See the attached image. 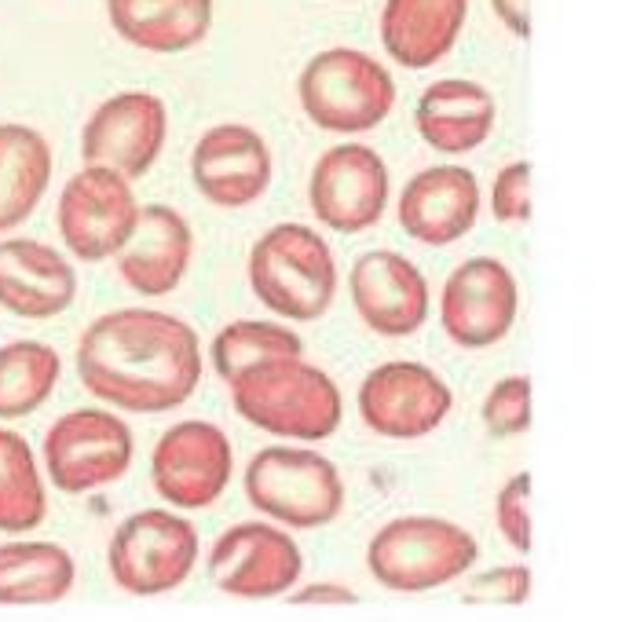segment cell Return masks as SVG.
Here are the masks:
<instances>
[{"instance_id": "6da1fadb", "label": "cell", "mask_w": 622, "mask_h": 622, "mask_svg": "<svg viewBox=\"0 0 622 622\" xmlns=\"http://www.w3.org/2000/svg\"><path fill=\"white\" fill-rule=\"evenodd\" d=\"M77 377L110 407L165 414L183 407L202 381L198 333L169 311H107L81 333Z\"/></svg>"}, {"instance_id": "7a4b0ae2", "label": "cell", "mask_w": 622, "mask_h": 622, "mask_svg": "<svg viewBox=\"0 0 622 622\" xmlns=\"http://www.w3.org/2000/svg\"><path fill=\"white\" fill-rule=\"evenodd\" d=\"M238 418L282 440L322 443L341 429V388L304 355L268 359L227 381Z\"/></svg>"}, {"instance_id": "3957f363", "label": "cell", "mask_w": 622, "mask_h": 622, "mask_svg": "<svg viewBox=\"0 0 622 622\" xmlns=\"http://www.w3.org/2000/svg\"><path fill=\"white\" fill-rule=\"evenodd\" d=\"M249 290L290 322H315L337 297V260L315 227L275 224L249 249Z\"/></svg>"}, {"instance_id": "277c9868", "label": "cell", "mask_w": 622, "mask_h": 622, "mask_svg": "<svg viewBox=\"0 0 622 622\" xmlns=\"http://www.w3.org/2000/svg\"><path fill=\"white\" fill-rule=\"evenodd\" d=\"M480 542L443 516H396L366 546V568L392 593H429L469 575Z\"/></svg>"}, {"instance_id": "5b68a950", "label": "cell", "mask_w": 622, "mask_h": 622, "mask_svg": "<svg viewBox=\"0 0 622 622\" xmlns=\"http://www.w3.org/2000/svg\"><path fill=\"white\" fill-rule=\"evenodd\" d=\"M246 498L271 524L315 531L344 513V480L311 447H264L246 465Z\"/></svg>"}, {"instance_id": "8992f818", "label": "cell", "mask_w": 622, "mask_h": 622, "mask_svg": "<svg viewBox=\"0 0 622 622\" xmlns=\"http://www.w3.org/2000/svg\"><path fill=\"white\" fill-rule=\"evenodd\" d=\"M308 121L322 132H370L396 107V81L374 55L359 48H326L311 55L297 77Z\"/></svg>"}, {"instance_id": "52a82bcc", "label": "cell", "mask_w": 622, "mask_h": 622, "mask_svg": "<svg viewBox=\"0 0 622 622\" xmlns=\"http://www.w3.org/2000/svg\"><path fill=\"white\" fill-rule=\"evenodd\" d=\"M198 564V527L172 509H140L125 516L110 538V579L132 597L180 590Z\"/></svg>"}, {"instance_id": "ba28073f", "label": "cell", "mask_w": 622, "mask_h": 622, "mask_svg": "<svg viewBox=\"0 0 622 622\" xmlns=\"http://www.w3.org/2000/svg\"><path fill=\"white\" fill-rule=\"evenodd\" d=\"M205 571L220 593L242 601H275L301 582L304 553L286 527L271 520H246L227 527L209 546Z\"/></svg>"}, {"instance_id": "9c48e42d", "label": "cell", "mask_w": 622, "mask_h": 622, "mask_svg": "<svg viewBox=\"0 0 622 622\" xmlns=\"http://www.w3.org/2000/svg\"><path fill=\"white\" fill-rule=\"evenodd\" d=\"M129 465L132 429L110 410H70L44 436V469L63 494H88L118 483Z\"/></svg>"}, {"instance_id": "30bf717a", "label": "cell", "mask_w": 622, "mask_h": 622, "mask_svg": "<svg viewBox=\"0 0 622 622\" xmlns=\"http://www.w3.org/2000/svg\"><path fill=\"white\" fill-rule=\"evenodd\" d=\"M359 418L385 440H421L447 421L454 392L432 366L418 359H388L359 385Z\"/></svg>"}, {"instance_id": "8fae6325", "label": "cell", "mask_w": 622, "mask_h": 622, "mask_svg": "<svg viewBox=\"0 0 622 622\" xmlns=\"http://www.w3.org/2000/svg\"><path fill=\"white\" fill-rule=\"evenodd\" d=\"M235 472V451L227 432L213 421H180L161 432L151 454V483L172 509L194 513L220 502Z\"/></svg>"}, {"instance_id": "7c38bea8", "label": "cell", "mask_w": 622, "mask_h": 622, "mask_svg": "<svg viewBox=\"0 0 622 622\" xmlns=\"http://www.w3.org/2000/svg\"><path fill=\"white\" fill-rule=\"evenodd\" d=\"M140 202L125 176L99 165H85L66 180L59 194V235L66 249L85 264L118 257L136 227Z\"/></svg>"}, {"instance_id": "4fadbf2b", "label": "cell", "mask_w": 622, "mask_h": 622, "mask_svg": "<svg viewBox=\"0 0 622 622\" xmlns=\"http://www.w3.org/2000/svg\"><path fill=\"white\" fill-rule=\"evenodd\" d=\"M308 205L315 220L341 235L381 224L388 209V165L366 143H337L311 169Z\"/></svg>"}, {"instance_id": "5bb4252c", "label": "cell", "mask_w": 622, "mask_h": 622, "mask_svg": "<svg viewBox=\"0 0 622 622\" xmlns=\"http://www.w3.org/2000/svg\"><path fill=\"white\" fill-rule=\"evenodd\" d=\"M520 315V286L494 257H472L447 275L440 293V326L458 348L480 352L505 341Z\"/></svg>"}, {"instance_id": "9a60e30c", "label": "cell", "mask_w": 622, "mask_h": 622, "mask_svg": "<svg viewBox=\"0 0 622 622\" xmlns=\"http://www.w3.org/2000/svg\"><path fill=\"white\" fill-rule=\"evenodd\" d=\"M165 136H169V110L154 92H118L92 110L81 132V154L85 165L118 172L132 183L151 172L165 147Z\"/></svg>"}, {"instance_id": "2e32d148", "label": "cell", "mask_w": 622, "mask_h": 622, "mask_svg": "<svg viewBox=\"0 0 622 622\" xmlns=\"http://www.w3.org/2000/svg\"><path fill=\"white\" fill-rule=\"evenodd\" d=\"M348 293L363 326L377 337H410L429 319V282L396 249H370L355 260Z\"/></svg>"}, {"instance_id": "e0dca14e", "label": "cell", "mask_w": 622, "mask_h": 622, "mask_svg": "<svg viewBox=\"0 0 622 622\" xmlns=\"http://www.w3.org/2000/svg\"><path fill=\"white\" fill-rule=\"evenodd\" d=\"M191 180L205 202L242 209L264 198L271 183V147L249 125H213L198 136L191 154Z\"/></svg>"}, {"instance_id": "ac0fdd59", "label": "cell", "mask_w": 622, "mask_h": 622, "mask_svg": "<svg viewBox=\"0 0 622 622\" xmlns=\"http://www.w3.org/2000/svg\"><path fill=\"white\" fill-rule=\"evenodd\" d=\"M399 224L425 246H451L476 227L480 183L465 165L421 169L399 194Z\"/></svg>"}, {"instance_id": "d6986e66", "label": "cell", "mask_w": 622, "mask_h": 622, "mask_svg": "<svg viewBox=\"0 0 622 622\" xmlns=\"http://www.w3.org/2000/svg\"><path fill=\"white\" fill-rule=\"evenodd\" d=\"M194 235L180 209L172 205H143L136 213L129 242L118 249V271L143 297H165L183 282L191 268Z\"/></svg>"}, {"instance_id": "ffe728a7", "label": "cell", "mask_w": 622, "mask_h": 622, "mask_svg": "<svg viewBox=\"0 0 622 622\" xmlns=\"http://www.w3.org/2000/svg\"><path fill=\"white\" fill-rule=\"evenodd\" d=\"M77 297L74 264L37 238L0 242V308L19 319H55Z\"/></svg>"}, {"instance_id": "44dd1931", "label": "cell", "mask_w": 622, "mask_h": 622, "mask_svg": "<svg viewBox=\"0 0 622 622\" xmlns=\"http://www.w3.org/2000/svg\"><path fill=\"white\" fill-rule=\"evenodd\" d=\"M494 118H498L494 96L480 81H465V77L432 81L414 107V125L421 140L440 154L476 151L491 136Z\"/></svg>"}, {"instance_id": "7402d4cb", "label": "cell", "mask_w": 622, "mask_h": 622, "mask_svg": "<svg viewBox=\"0 0 622 622\" xmlns=\"http://www.w3.org/2000/svg\"><path fill=\"white\" fill-rule=\"evenodd\" d=\"M469 0H385L381 44L407 70H429L451 55L465 30Z\"/></svg>"}, {"instance_id": "603a6c76", "label": "cell", "mask_w": 622, "mask_h": 622, "mask_svg": "<svg viewBox=\"0 0 622 622\" xmlns=\"http://www.w3.org/2000/svg\"><path fill=\"white\" fill-rule=\"evenodd\" d=\"M110 26L143 52L176 55L205 41L213 0H107Z\"/></svg>"}, {"instance_id": "cb8c5ba5", "label": "cell", "mask_w": 622, "mask_h": 622, "mask_svg": "<svg viewBox=\"0 0 622 622\" xmlns=\"http://www.w3.org/2000/svg\"><path fill=\"white\" fill-rule=\"evenodd\" d=\"M77 564L59 542H4L0 546V608L59 604L70 597Z\"/></svg>"}, {"instance_id": "d4e9b609", "label": "cell", "mask_w": 622, "mask_h": 622, "mask_svg": "<svg viewBox=\"0 0 622 622\" xmlns=\"http://www.w3.org/2000/svg\"><path fill=\"white\" fill-rule=\"evenodd\" d=\"M52 180V147L30 125H0V231L19 227Z\"/></svg>"}, {"instance_id": "484cf974", "label": "cell", "mask_w": 622, "mask_h": 622, "mask_svg": "<svg viewBox=\"0 0 622 622\" xmlns=\"http://www.w3.org/2000/svg\"><path fill=\"white\" fill-rule=\"evenodd\" d=\"M63 359L52 344L11 341L0 348V421L26 418L52 399Z\"/></svg>"}, {"instance_id": "4316f807", "label": "cell", "mask_w": 622, "mask_h": 622, "mask_svg": "<svg viewBox=\"0 0 622 622\" xmlns=\"http://www.w3.org/2000/svg\"><path fill=\"white\" fill-rule=\"evenodd\" d=\"M48 513L41 469L19 432L0 429V531L26 535Z\"/></svg>"}, {"instance_id": "83f0119b", "label": "cell", "mask_w": 622, "mask_h": 622, "mask_svg": "<svg viewBox=\"0 0 622 622\" xmlns=\"http://www.w3.org/2000/svg\"><path fill=\"white\" fill-rule=\"evenodd\" d=\"M290 355H304V341L286 322L238 319L227 322L213 337V370L224 385L249 366L268 363V359H290Z\"/></svg>"}, {"instance_id": "f1b7e54d", "label": "cell", "mask_w": 622, "mask_h": 622, "mask_svg": "<svg viewBox=\"0 0 622 622\" xmlns=\"http://www.w3.org/2000/svg\"><path fill=\"white\" fill-rule=\"evenodd\" d=\"M483 425L494 440H513L531 429V377L509 374L483 399Z\"/></svg>"}, {"instance_id": "f546056e", "label": "cell", "mask_w": 622, "mask_h": 622, "mask_svg": "<svg viewBox=\"0 0 622 622\" xmlns=\"http://www.w3.org/2000/svg\"><path fill=\"white\" fill-rule=\"evenodd\" d=\"M531 568L527 564H498V568H487L480 575H469L462 586V604H498V608H520L531 597Z\"/></svg>"}, {"instance_id": "4dcf8cb0", "label": "cell", "mask_w": 622, "mask_h": 622, "mask_svg": "<svg viewBox=\"0 0 622 622\" xmlns=\"http://www.w3.org/2000/svg\"><path fill=\"white\" fill-rule=\"evenodd\" d=\"M494 516L498 531L516 553H531L535 531H531V472H516L502 483V491L494 498Z\"/></svg>"}, {"instance_id": "1f68e13d", "label": "cell", "mask_w": 622, "mask_h": 622, "mask_svg": "<svg viewBox=\"0 0 622 622\" xmlns=\"http://www.w3.org/2000/svg\"><path fill=\"white\" fill-rule=\"evenodd\" d=\"M491 213L509 227H524L531 220V161H513L494 176Z\"/></svg>"}, {"instance_id": "d6a6232c", "label": "cell", "mask_w": 622, "mask_h": 622, "mask_svg": "<svg viewBox=\"0 0 622 622\" xmlns=\"http://www.w3.org/2000/svg\"><path fill=\"white\" fill-rule=\"evenodd\" d=\"M286 601L297 604V608H311V604H344V608H352V604H359V593L352 586H344V582H308V586H293L286 593Z\"/></svg>"}, {"instance_id": "836d02e7", "label": "cell", "mask_w": 622, "mask_h": 622, "mask_svg": "<svg viewBox=\"0 0 622 622\" xmlns=\"http://www.w3.org/2000/svg\"><path fill=\"white\" fill-rule=\"evenodd\" d=\"M494 15L505 22V30L516 33L520 41L531 37V0H491Z\"/></svg>"}]
</instances>
